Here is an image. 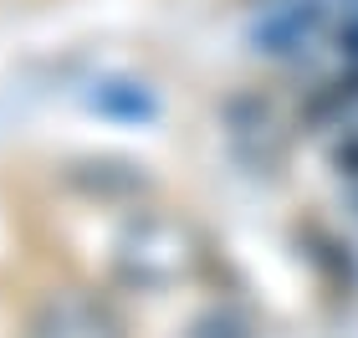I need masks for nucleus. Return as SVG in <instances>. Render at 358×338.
<instances>
[{"instance_id":"nucleus-1","label":"nucleus","mask_w":358,"mask_h":338,"mask_svg":"<svg viewBox=\"0 0 358 338\" xmlns=\"http://www.w3.org/2000/svg\"><path fill=\"white\" fill-rule=\"evenodd\" d=\"M31 338H118V323H113L97 302L62 297V302H52V308L36 318Z\"/></svg>"}]
</instances>
